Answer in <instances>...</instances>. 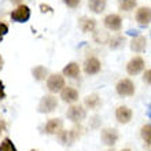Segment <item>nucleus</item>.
I'll use <instances>...</instances> for the list:
<instances>
[{
	"label": "nucleus",
	"instance_id": "1",
	"mask_svg": "<svg viewBox=\"0 0 151 151\" xmlns=\"http://www.w3.org/2000/svg\"><path fill=\"white\" fill-rule=\"evenodd\" d=\"M81 133H83V129L80 127H74V128H72V129H69V131H66V129L62 128V129L56 133V136H58V139H59V142L62 144H65V146H72L74 142H77V140L80 139Z\"/></svg>",
	"mask_w": 151,
	"mask_h": 151
},
{
	"label": "nucleus",
	"instance_id": "16",
	"mask_svg": "<svg viewBox=\"0 0 151 151\" xmlns=\"http://www.w3.org/2000/svg\"><path fill=\"white\" fill-rule=\"evenodd\" d=\"M78 26L84 33H92L96 30V19L89 17H81L78 19Z\"/></svg>",
	"mask_w": 151,
	"mask_h": 151
},
{
	"label": "nucleus",
	"instance_id": "33",
	"mask_svg": "<svg viewBox=\"0 0 151 151\" xmlns=\"http://www.w3.org/2000/svg\"><path fill=\"white\" fill-rule=\"evenodd\" d=\"M92 121H93L92 128H96V127H98V122H100V117H98V115H96V117H93V118H92Z\"/></svg>",
	"mask_w": 151,
	"mask_h": 151
},
{
	"label": "nucleus",
	"instance_id": "13",
	"mask_svg": "<svg viewBox=\"0 0 151 151\" xmlns=\"http://www.w3.org/2000/svg\"><path fill=\"white\" fill-rule=\"evenodd\" d=\"M78 98H80L78 91L73 87H65L63 89L60 91V99H62V102H65V103L73 104L78 100Z\"/></svg>",
	"mask_w": 151,
	"mask_h": 151
},
{
	"label": "nucleus",
	"instance_id": "11",
	"mask_svg": "<svg viewBox=\"0 0 151 151\" xmlns=\"http://www.w3.org/2000/svg\"><path fill=\"white\" fill-rule=\"evenodd\" d=\"M104 28L111 32H119L122 29V18L118 14H109L103 19Z\"/></svg>",
	"mask_w": 151,
	"mask_h": 151
},
{
	"label": "nucleus",
	"instance_id": "5",
	"mask_svg": "<svg viewBox=\"0 0 151 151\" xmlns=\"http://www.w3.org/2000/svg\"><path fill=\"white\" fill-rule=\"evenodd\" d=\"M58 107V99L54 95H44L39 103V113L41 114H50V113L55 111Z\"/></svg>",
	"mask_w": 151,
	"mask_h": 151
},
{
	"label": "nucleus",
	"instance_id": "8",
	"mask_svg": "<svg viewBox=\"0 0 151 151\" xmlns=\"http://www.w3.org/2000/svg\"><path fill=\"white\" fill-rule=\"evenodd\" d=\"M83 70L87 76H96L102 70V62L96 56H89L84 60Z\"/></svg>",
	"mask_w": 151,
	"mask_h": 151
},
{
	"label": "nucleus",
	"instance_id": "14",
	"mask_svg": "<svg viewBox=\"0 0 151 151\" xmlns=\"http://www.w3.org/2000/svg\"><path fill=\"white\" fill-rule=\"evenodd\" d=\"M63 128V121L60 118H51L48 119L47 124L44 125L43 132L45 135H56L58 132Z\"/></svg>",
	"mask_w": 151,
	"mask_h": 151
},
{
	"label": "nucleus",
	"instance_id": "6",
	"mask_svg": "<svg viewBox=\"0 0 151 151\" xmlns=\"http://www.w3.org/2000/svg\"><path fill=\"white\" fill-rule=\"evenodd\" d=\"M144 68H146V60L139 55L133 56L127 63V73L129 76H137L143 72Z\"/></svg>",
	"mask_w": 151,
	"mask_h": 151
},
{
	"label": "nucleus",
	"instance_id": "20",
	"mask_svg": "<svg viewBox=\"0 0 151 151\" xmlns=\"http://www.w3.org/2000/svg\"><path fill=\"white\" fill-rule=\"evenodd\" d=\"M32 76L36 81H44L50 74H48L47 68H44L41 65H37V66H35V68L32 69Z\"/></svg>",
	"mask_w": 151,
	"mask_h": 151
},
{
	"label": "nucleus",
	"instance_id": "35",
	"mask_svg": "<svg viewBox=\"0 0 151 151\" xmlns=\"http://www.w3.org/2000/svg\"><path fill=\"white\" fill-rule=\"evenodd\" d=\"M1 69H3V58L0 56V70H1Z\"/></svg>",
	"mask_w": 151,
	"mask_h": 151
},
{
	"label": "nucleus",
	"instance_id": "15",
	"mask_svg": "<svg viewBox=\"0 0 151 151\" xmlns=\"http://www.w3.org/2000/svg\"><path fill=\"white\" fill-rule=\"evenodd\" d=\"M129 48H131L133 52H136V54L144 52L146 48H147V39L144 36H142V35L133 37V39L131 40V43H129Z\"/></svg>",
	"mask_w": 151,
	"mask_h": 151
},
{
	"label": "nucleus",
	"instance_id": "2",
	"mask_svg": "<svg viewBox=\"0 0 151 151\" xmlns=\"http://www.w3.org/2000/svg\"><path fill=\"white\" fill-rule=\"evenodd\" d=\"M115 92L121 98H129L133 96L136 92V85L131 78H121L115 84Z\"/></svg>",
	"mask_w": 151,
	"mask_h": 151
},
{
	"label": "nucleus",
	"instance_id": "39",
	"mask_svg": "<svg viewBox=\"0 0 151 151\" xmlns=\"http://www.w3.org/2000/svg\"><path fill=\"white\" fill-rule=\"evenodd\" d=\"M29 151H37V150H29Z\"/></svg>",
	"mask_w": 151,
	"mask_h": 151
},
{
	"label": "nucleus",
	"instance_id": "38",
	"mask_svg": "<svg viewBox=\"0 0 151 151\" xmlns=\"http://www.w3.org/2000/svg\"><path fill=\"white\" fill-rule=\"evenodd\" d=\"M148 110H151V103H150V104H148Z\"/></svg>",
	"mask_w": 151,
	"mask_h": 151
},
{
	"label": "nucleus",
	"instance_id": "4",
	"mask_svg": "<svg viewBox=\"0 0 151 151\" xmlns=\"http://www.w3.org/2000/svg\"><path fill=\"white\" fill-rule=\"evenodd\" d=\"M30 15H32V12H30V8L26 6V4H19L15 10H12L10 17H11V19L17 24H26L29 19H30Z\"/></svg>",
	"mask_w": 151,
	"mask_h": 151
},
{
	"label": "nucleus",
	"instance_id": "21",
	"mask_svg": "<svg viewBox=\"0 0 151 151\" xmlns=\"http://www.w3.org/2000/svg\"><path fill=\"white\" fill-rule=\"evenodd\" d=\"M140 136L146 143V148L151 150V124H146L140 128Z\"/></svg>",
	"mask_w": 151,
	"mask_h": 151
},
{
	"label": "nucleus",
	"instance_id": "29",
	"mask_svg": "<svg viewBox=\"0 0 151 151\" xmlns=\"http://www.w3.org/2000/svg\"><path fill=\"white\" fill-rule=\"evenodd\" d=\"M40 11L43 12V14H45V12H52L54 11V8L51 7V6H48V4H40Z\"/></svg>",
	"mask_w": 151,
	"mask_h": 151
},
{
	"label": "nucleus",
	"instance_id": "18",
	"mask_svg": "<svg viewBox=\"0 0 151 151\" xmlns=\"http://www.w3.org/2000/svg\"><path fill=\"white\" fill-rule=\"evenodd\" d=\"M84 106L89 110H96L102 106V99L98 93H91L84 98Z\"/></svg>",
	"mask_w": 151,
	"mask_h": 151
},
{
	"label": "nucleus",
	"instance_id": "25",
	"mask_svg": "<svg viewBox=\"0 0 151 151\" xmlns=\"http://www.w3.org/2000/svg\"><path fill=\"white\" fill-rule=\"evenodd\" d=\"M0 151H18L10 137H4L0 143Z\"/></svg>",
	"mask_w": 151,
	"mask_h": 151
},
{
	"label": "nucleus",
	"instance_id": "17",
	"mask_svg": "<svg viewBox=\"0 0 151 151\" xmlns=\"http://www.w3.org/2000/svg\"><path fill=\"white\" fill-rule=\"evenodd\" d=\"M81 73V68L77 62H69L62 70V76L68 78H77Z\"/></svg>",
	"mask_w": 151,
	"mask_h": 151
},
{
	"label": "nucleus",
	"instance_id": "27",
	"mask_svg": "<svg viewBox=\"0 0 151 151\" xmlns=\"http://www.w3.org/2000/svg\"><path fill=\"white\" fill-rule=\"evenodd\" d=\"M8 33V25L4 24V22H0V43L3 41L4 36Z\"/></svg>",
	"mask_w": 151,
	"mask_h": 151
},
{
	"label": "nucleus",
	"instance_id": "30",
	"mask_svg": "<svg viewBox=\"0 0 151 151\" xmlns=\"http://www.w3.org/2000/svg\"><path fill=\"white\" fill-rule=\"evenodd\" d=\"M6 99V87H4V83L0 80V100Z\"/></svg>",
	"mask_w": 151,
	"mask_h": 151
},
{
	"label": "nucleus",
	"instance_id": "19",
	"mask_svg": "<svg viewBox=\"0 0 151 151\" xmlns=\"http://www.w3.org/2000/svg\"><path fill=\"white\" fill-rule=\"evenodd\" d=\"M107 1L106 0H88V8L93 14H102L106 10Z\"/></svg>",
	"mask_w": 151,
	"mask_h": 151
},
{
	"label": "nucleus",
	"instance_id": "36",
	"mask_svg": "<svg viewBox=\"0 0 151 151\" xmlns=\"http://www.w3.org/2000/svg\"><path fill=\"white\" fill-rule=\"evenodd\" d=\"M121 151H132V150H131V148H122Z\"/></svg>",
	"mask_w": 151,
	"mask_h": 151
},
{
	"label": "nucleus",
	"instance_id": "28",
	"mask_svg": "<svg viewBox=\"0 0 151 151\" xmlns=\"http://www.w3.org/2000/svg\"><path fill=\"white\" fill-rule=\"evenodd\" d=\"M142 78H143V81L147 84V85H151V69L144 70L143 76H142Z\"/></svg>",
	"mask_w": 151,
	"mask_h": 151
},
{
	"label": "nucleus",
	"instance_id": "23",
	"mask_svg": "<svg viewBox=\"0 0 151 151\" xmlns=\"http://www.w3.org/2000/svg\"><path fill=\"white\" fill-rule=\"evenodd\" d=\"M137 0H118V7L121 11H132L136 7Z\"/></svg>",
	"mask_w": 151,
	"mask_h": 151
},
{
	"label": "nucleus",
	"instance_id": "31",
	"mask_svg": "<svg viewBox=\"0 0 151 151\" xmlns=\"http://www.w3.org/2000/svg\"><path fill=\"white\" fill-rule=\"evenodd\" d=\"M127 35H128V36H133V37H136V36H139V35H140V32L137 30V29H129V30L127 32Z\"/></svg>",
	"mask_w": 151,
	"mask_h": 151
},
{
	"label": "nucleus",
	"instance_id": "24",
	"mask_svg": "<svg viewBox=\"0 0 151 151\" xmlns=\"http://www.w3.org/2000/svg\"><path fill=\"white\" fill-rule=\"evenodd\" d=\"M92 35H93V40H95L98 44H107L109 43L110 36H109L106 32H103V30H95V32H92Z\"/></svg>",
	"mask_w": 151,
	"mask_h": 151
},
{
	"label": "nucleus",
	"instance_id": "9",
	"mask_svg": "<svg viewBox=\"0 0 151 151\" xmlns=\"http://www.w3.org/2000/svg\"><path fill=\"white\" fill-rule=\"evenodd\" d=\"M135 21L137 22L139 26L142 28H147L151 24V8L147 6L139 7L135 12Z\"/></svg>",
	"mask_w": 151,
	"mask_h": 151
},
{
	"label": "nucleus",
	"instance_id": "26",
	"mask_svg": "<svg viewBox=\"0 0 151 151\" xmlns=\"http://www.w3.org/2000/svg\"><path fill=\"white\" fill-rule=\"evenodd\" d=\"M62 1L69 8H77L81 4V0H62Z\"/></svg>",
	"mask_w": 151,
	"mask_h": 151
},
{
	"label": "nucleus",
	"instance_id": "10",
	"mask_svg": "<svg viewBox=\"0 0 151 151\" xmlns=\"http://www.w3.org/2000/svg\"><path fill=\"white\" fill-rule=\"evenodd\" d=\"M66 117H68L72 122H81L87 118V110L85 107L80 106V104H72L69 110L66 111Z\"/></svg>",
	"mask_w": 151,
	"mask_h": 151
},
{
	"label": "nucleus",
	"instance_id": "12",
	"mask_svg": "<svg viewBox=\"0 0 151 151\" xmlns=\"http://www.w3.org/2000/svg\"><path fill=\"white\" fill-rule=\"evenodd\" d=\"M132 117H133V111L128 106H118L115 109V119L118 124L127 125V124L131 122Z\"/></svg>",
	"mask_w": 151,
	"mask_h": 151
},
{
	"label": "nucleus",
	"instance_id": "34",
	"mask_svg": "<svg viewBox=\"0 0 151 151\" xmlns=\"http://www.w3.org/2000/svg\"><path fill=\"white\" fill-rule=\"evenodd\" d=\"M10 1H11L12 4H18V6H19V4H21V1H22V0H10Z\"/></svg>",
	"mask_w": 151,
	"mask_h": 151
},
{
	"label": "nucleus",
	"instance_id": "3",
	"mask_svg": "<svg viewBox=\"0 0 151 151\" xmlns=\"http://www.w3.org/2000/svg\"><path fill=\"white\" fill-rule=\"evenodd\" d=\"M65 87H66L65 77L62 74H59V73H54V74H50L47 77V89L51 93H58Z\"/></svg>",
	"mask_w": 151,
	"mask_h": 151
},
{
	"label": "nucleus",
	"instance_id": "22",
	"mask_svg": "<svg viewBox=\"0 0 151 151\" xmlns=\"http://www.w3.org/2000/svg\"><path fill=\"white\" fill-rule=\"evenodd\" d=\"M107 44H109V47L111 48V50H118V48H122L124 44H125V37L121 36V35L110 36Z\"/></svg>",
	"mask_w": 151,
	"mask_h": 151
},
{
	"label": "nucleus",
	"instance_id": "37",
	"mask_svg": "<svg viewBox=\"0 0 151 151\" xmlns=\"http://www.w3.org/2000/svg\"><path fill=\"white\" fill-rule=\"evenodd\" d=\"M148 117L151 118V110H148Z\"/></svg>",
	"mask_w": 151,
	"mask_h": 151
},
{
	"label": "nucleus",
	"instance_id": "32",
	"mask_svg": "<svg viewBox=\"0 0 151 151\" xmlns=\"http://www.w3.org/2000/svg\"><path fill=\"white\" fill-rule=\"evenodd\" d=\"M6 129H7V125H6V122H4V119L0 118V133H3Z\"/></svg>",
	"mask_w": 151,
	"mask_h": 151
},
{
	"label": "nucleus",
	"instance_id": "7",
	"mask_svg": "<svg viewBox=\"0 0 151 151\" xmlns=\"http://www.w3.org/2000/svg\"><path fill=\"white\" fill-rule=\"evenodd\" d=\"M119 139V133L115 128H104L100 132V140L104 146L107 147H113Z\"/></svg>",
	"mask_w": 151,
	"mask_h": 151
}]
</instances>
